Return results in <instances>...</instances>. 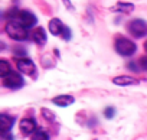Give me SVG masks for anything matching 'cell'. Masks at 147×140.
Wrapping results in <instances>:
<instances>
[{
    "label": "cell",
    "mask_w": 147,
    "mask_h": 140,
    "mask_svg": "<svg viewBox=\"0 0 147 140\" xmlns=\"http://www.w3.org/2000/svg\"><path fill=\"white\" fill-rule=\"evenodd\" d=\"M5 29H6V33L15 41H26L28 39V30L13 20L7 22Z\"/></svg>",
    "instance_id": "3"
},
{
    "label": "cell",
    "mask_w": 147,
    "mask_h": 140,
    "mask_svg": "<svg viewBox=\"0 0 147 140\" xmlns=\"http://www.w3.org/2000/svg\"><path fill=\"white\" fill-rule=\"evenodd\" d=\"M10 19L16 23H19L22 28L25 29H29V28H33L36 25V16L32 13V12H28V10H18L15 9L12 13H10Z\"/></svg>",
    "instance_id": "1"
},
{
    "label": "cell",
    "mask_w": 147,
    "mask_h": 140,
    "mask_svg": "<svg viewBox=\"0 0 147 140\" xmlns=\"http://www.w3.org/2000/svg\"><path fill=\"white\" fill-rule=\"evenodd\" d=\"M140 68L144 69V71H147V56H143L140 59Z\"/></svg>",
    "instance_id": "19"
},
{
    "label": "cell",
    "mask_w": 147,
    "mask_h": 140,
    "mask_svg": "<svg viewBox=\"0 0 147 140\" xmlns=\"http://www.w3.org/2000/svg\"><path fill=\"white\" fill-rule=\"evenodd\" d=\"M16 68L19 69V72H22L23 75H29L32 78H36V75H38L36 65L33 64V61H30L28 58H19V59H16Z\"/></svg>",
    "instance_id": "4"
},
{
    "label": "cell",
    "mask_w": 147,
    "mask_h": 140,
    "mask_svg": "<svg viewBox=\"0 0 147 140\" xmlns=\"http://www.w3.org/2000/svg\"><path fill=\"white\" fill-rule=\"evenodd\" d=\"M128 32L134 38H144L147 35V22L143 19H134L128 23Z\"/></svg>",
    "instance_id": "5"
},
{
    "label": "cell",
    "mask_w": 147,
    "mask_h": 140,
    "mask_svg": "<svg viewBox=\"0 0 147 140\" xmlns=\"http://www.w3.org/2000/svg\"><path fill=\"white\" fill-rule=\"evenodd\" d=\"M42 116H43V118L48 120V121H53V120H55V114H53L51 110H48V108H42Z\"/></svg>",
    "instance_id": "16"
},
{
    "label": "cell",
    "mask_w": 147,
    "mask_h": 140,
    "mask_svg": "<svg viewBox=\"0 0 147 140\" xmlns=\"http://www.w3.org/2000/svg\"><path fill=\"white\" fill-rule=\"evenodd\" d=\"M48 28H49V30H51V33H52L53 36H62L63 29H65V25H63L59 19L55 18V19H51V20H49Z\"/></svg>",
    "instance_id": "9"
},
{
    "label": "cell",
    "mask_w": 147,
    "mask_h": 140,
    "mask_svg": "<svg viewBox=\"0 0 147 140\" xmlns=\"http://www.w3.org/2000/svg\"><path fill=\"white\" fill-rule=\"evenodd\" d=\"M134 65H136L134 62H130V64H128V68L131 69V71H138L140 68H138V66H134Z\"/></svg>",
    "instance_id": "21"
},
{
    "label": "cell",
    "mask_w": 147,
    "mask_h": 140,
    "mask_svg": "<svg viewBox=\"0 0 147 140\" xmlns=\"http://www.w3.org/2000/svg\"><path fill=\"white\" fill-rule=\"evenodd\" d=\"M52 103L58 107H68L71 104L75 103V98L72 95H68V94H62V95H58V97H53L52 98Z\"/></svg>",
    "instance_id": "11"
},
{
    "label": "cell",
    "mask_w": 147,
    "mask_h": 140,
    "mask_svg": "<svg viewBox=\"0 0 147 140\" xmlns=\"http://www.w3.org/2000/svg\"><path fill=\"white\" fill-rule=\"evenodd\" d=\"M144 51H146V52H147V41H146V42H144Z\"/></svg>",
    "instance_id": "22"
},
{
    "label": "cell",
    "mask_w": 147,
    "mask_h": 140,
    "mask_svg": "<svg viewBox=\"0 0 147 140\" xmlns=\"http://www.w3.org/2000/svg\"><path fill=\"white\" fill-rule=\"evenodd\" d=\"M104 116H105V118L111 120V118L115 116V108H114V107H107V108L104 110Z\"/></svg>",
    "instance_id": "17"
},
{
    "label": "cell",
    "mask_w": 147,
    "mask_h": 140,
    "mask_svg": "<svg viewBox=\"0 0 147 140\" xmlns=\"http://www.w3.org/2000/svg\"><path fill=\"white\" fill-rule=\"evenodd\" d=\"M115 51H117V53H120L121 56H131L133 53H136L137 45H136L133 41H130V39L121 36V38H118V39L115 41Z\"/></svg>",
    "instance_id": "2"
},
{
    "label": "cell",
    "mask_w": 147,
    "mask_h": 140,
    "mask_svg": "<svg viewBox=\"0 0 147 140\" xmlns=\"http://www.w3.org/2000/svg\"><path fill=\"white\" fill-rule=\"evenodd\" d=\"M2 140H15L10 133H2Z\"/></svg>",
    "instance_id": "20"
},
{
    "label": "cell",
    "mask_w": 147,
    "mask_h": 140,
    "mask_svg": "<svg viewBox=\"0 0 147 140\" xmlns=\"http://www.w3.org/2000/svg\"><path fill=\"white\" fill-rule=\"evenodd\" d=\"M113 84L120 85V87H127V85L138 84V80H136L134 77H130V75H118V77L113 78Z\"/></svg>",
    "instance_id": "10"
},
{
    "label": "cell",
    "mask_w": 147,
    "mask_h": 140,
    "mask_svg": "<svg viewBox=\"0 0 147 140\" xmlns=\"http://www.w3.org/2000/svg\"><path fill=\"white\" fill-rule=\"evenodd\" d=\"M2 81H3V85L7 87V88H10V90H18V88H20V87L25 85L23 77L20 74H18V72H13V71L7 77H5Z\"/></svg>",
    "instance_id": "6"
},
{
    "label": "cell",
    "mask_w": 147,
    "mask_h": 140,
    "mask_svg": "<svg viewBox=\"0 0 147 140\" xmlns=\"http://www.w3.org/2000/svg\"><path fill=\"white\" fill-rule=\"evenodd\" d=\"M32 140H49V134H48L45 130L38 129V130L35 131V134H33Z\"/></svg>",
    "instance_id": "15"
},
{
    "label": "cell",
    "mask_w": 147,
    "mask_h": 140,
    "mask_svg": "<svg viewBox=\"0 0 147 140\" xmlns=\"http://www.w3.org/2000/svg\"><path fill=\"white\" fill-rule=\"evenodd\" d=\"M20 127V131L25 134V136H29L32 133H35V129H36V121L33 118H23L19 124Z\"/></svg>",
    "instance_id": "8"
},
{
    "label": "cell",
    "mask_w": 147,
    "mask_h": 140,
    "mask_svg": "<svg viewBox=\"0 0 147 140\" xmlns=\"http://www.w3.org/2000/svg\"><path fill=\"white\" fill-rule=\"evenodd\" d=\"M71 36H72V33H71V29H69L68 26H65V29H63V33H62V38H63V41H69V39H71Z\"/></svg>",
    "instance_id": "18"
},
{
    "label": "cell",
    "mask_w": 147,
    "mask_h": 140,
    "mask_svg": "<svg viewBox=\"0 0 147 140\" xmlns=\"http://www.w3.org/2000/svg\"><path fill=\"white\" fill-rule=\"evenodd\" d=\"M114 12H121V13H131L134 10V5L133 3H125V2H118L114 7Z\"/></svg>",
    "instance_id": "13"
},
{
    "label": "cell",
    "mask_w": 147,
    "mask_h": 140,
    "mask_svg": "<svg viewBox=\"0 0 147 140\" xmlns=\"http://www.w3.org/2000/svg\"><path fill=\"white\" fill-rule=\"evenodd\" d=\"M33 41L38 43V45H45L46 43V32L43 28H36L33 30V35H32Z\"/></svg>",
    "instance_id": "12"
},
{
    "label": "cell",
    "mask_w": 147,
    "mask_h": 140,
    "mask_svg": "<svg viewBox=\"0 0 147 140\" xmlns=\"http://www.w3.org/2000/svg\"><path fill=\"white\" fill-rule=\"evenodd\" d=\"M10 72H12V66L9 65V62L6 59H0V77H2V80L7 77Z\"/></svg>",
    "instance_id": "14"
},
{
    "label": "cell",
    "mask_w": 147,
    "mask_h": 140,
    "mask_svg": "<svg viewBox=\"0 0 147 140\" xmlns=\"http://www.w3.org/2000/svg\"><path fill=\"white\" fill-rule=\"evenodd\" d=\"M15 120H16L15 117L3 113L2 117H0V131H2V133H9L12 130L13 124H15Z\"/></svg>",
    "instance_id": "7"
}]
</instances>
